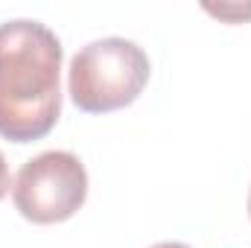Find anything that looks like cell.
Instances as JSON below:
<instances>
[{
	"mask_svg": "<svg viewBox=\"0 0 251 248\" xmlns=\"http://www.w3.org/2000/svg\"><path fill=\"white\" fill-rule=\"evenodd\" d=\"M62 41L41 21L0 24V137L32 143L62 114Z\"/></svg>",
	"mask_w": 251,
	"mask_h": 248,
	"instance_id": "obj_1",
	"label": "cell"
},
{
	"mask_svg": "<svg viewBox=\"0 0 251 248\" xmlns=\"http://www.w3.org/2000/svg\"><path fill=\"white\" fill-rule=\"evenodd\" d=\"M152 73L149 56L128 38H100L85 44L67 70V94L79 111L108 114L131 105Z\"/></svg>",
	"mask_w": 251,
	"mask_h": 248,
	"instance_id": "obj_2",
	"label": "cell"
},
{
	"mask_svg": "<svg viewBox=\"0 0 251 248\" xmlns=\"http://www.w3.org/2000/svg\"><path fill=\"white\" fill-rule=\"evenodd\" d=\"M12 198L18 213L35 225L64 222L88 198L85 164L64 149L41 152L21 167L12 184Z\"/></svg>",
	"mask_w": 251,
	"mask_h": 248,
	"instance_id": "obj_3",
	"label": "cell"
},
{
	"mask_svg": "<svg viewBox=\"0 0 251 248\" xmlns=\"http://www.w3.org/2000/svg\"><path fill=\"white\" fill-rule=\"evenodd\" d=\"M9 187H12V175H9V164H6V158H3V152H0V201H3V196L9 193Z\"/></svg>",
	"mask_w": 251,
	"mask_h": 248,
	"instance_id": "obj_4",
	"label": "cell"
},
{
	"mask_svg": "<svg viewBox=\"0 0 251 248\" xmlns=\"http://www.w3.org/2000/svg\"><path fill=\"white\" fill-rule=\"evenodd\" d=\"M207 9H210V6H207ZM210 12H216L219 18H231V15H243V18H251V9L240 12L237 6H219V9H210Z\"/></svg>",
	"mask_w": 251,
	"mask_h": 248,
	"instance_id": "obj_5",
	"label": "cell"
},
{
	"mask_svg": "<svg viewBox=\"0 0 251 248\" xmlns=\"http://www.w3.org/2000/svg\"><path fill=\"white\" fill-rule=\"evenodd\" d=\"M152 248H190V246H184V243H158Z\"/></svg>",
	"mask_w": 251,
	"mask_h": 248,
	"instance_id": "obj_6",
	"label": "cell"
},
{
	"mask_svg": "<svg viewBox=\"0 0 251 248\" xmlns=\"http://www.w3.org/2000/svg\"><path fill=\"white\" fill-rule=\"evenodd\" d=\"M249 216H251V190H249Z\"/></svg>",
	"mask_w": 251,
	"mask_h": 248,
	"instance_id": "obj_7",
	"label": "cell"
}]
</instances>
